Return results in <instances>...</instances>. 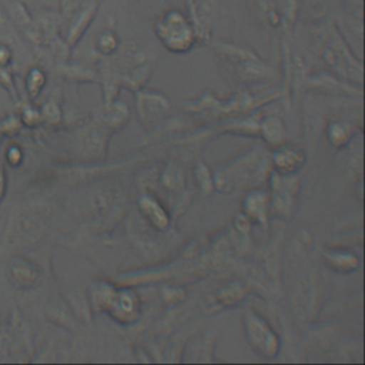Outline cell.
<instances>
[{
    "mask_svg": "<svg viewBox=\"0 0 365 365\" xmlns=\"http://www.w3.org/2000/svg\"><path fill=\"white\" fill-rule=\"evenodd\" d=\"M140 211L144 217L158 230H165L168 225V214L161 207V204L151 195H141L138 200Z\"/></svg>",
    "mask_w": 365,
    "mask_h": 365,
    "instance_id": "cell-7",
    "label": "cell"
},
{
    "mask_svg": "<svg viewBox=\"0 0 365 365\" xmlns=\"http://www.w3.org/2000/svg\"><path fill=\"white\" fill-rule=\"evenodd\" d=\"M182 182H184V175L181 168L175 164H168L163 173V184L168 190L177 191L182 188Z\"/></svg>",
    "mask_w": 365,
    "mask_h": 365,
    "instance_id": "cell-12",
    "label": "cell"
},
{
    "mask_svg": "<svg viewBox=\"0 0 365 365\" xmlns=\"http://www.w3.org/2000/svg\"><path fill=\"white\" fill-rule=\"evenodd\" d=\"M155 33L161 43L175 53L187 51L194 43L192 29L178 10L164 13L155 24Z\"/></svg>",
    "mask_w": 365,
    "mask_h": 365,
    "instance_id": "cell-1",
    "label": "cell"
},
{
    "mask_svg": "<svg viewBox=\"0 0 365 365\" xmlns=\"http://www.w3.org/2000/svg\"><path fill=\"white\" fill-rule=\"evenodd\" d=\"M271 194L268 195L269 207L279 218H291L295 211L297 194H298V178L292 174H279L271 171L269 174Z\"/></svg>",
    "mask_w": 365,
    "mask_h": 365,
    "instance_id": "cell-3",
    "label": "cell"
},
{
    "mask_svg": "<svg viewBox=\"0 0 365 365\" xmlns=\"http://www.w3.org/2000/svg\"><path fill=\"white\" fill-rule=\"evenodd\" d=\"M264 158L258 153L247 154L240 158L225 170H221L215 174V185L222 192H231L232 190L247 184L250 178H254L261 170V163Z\"/></svg>",
    "mask_w": 365,
    "mask_h": 365,
    "instance_id": "cell-4",
    "label": "cell"
},
{
    "mask_svg": "<svg viewBox=\"0 0 365 365\" xmlns=\"http://www.w3.org/2000/svg\"><path fill=\"white\" fill-rule=\"evenodd\" d=\"M244 211L248 218L259 224L267 225V212L269 208L268 195L261 190H254L248 192L244 198Z\"/></svg>",
    "mask_w": 365,
    "mask_h": 365,
    "instance_id": "cell-6",
    "label": "cell"
},
{
    "mask_svg": "<svg viewBox=\"0 0 365 365\" xmlns=\"http://www.w3.org/2000/svg\"><path fill=\"white\" fill-rule=\"evenodd\" d=\"M305 163V154L301 148L294 145H282L272 153L274 171L279 174H294Z\"/></svg>",
    "mask_w": 365,
    "mask_h": 365,
    "instance_id": "cell-5",
    "label": "cell"
},
{
    "mask_svg": "<svg viewBox=\"0 0 365 365\" xmlns=\"http://www.w3.org/2000/svg\"><path fill=\"white\" fill-rule=\"evenodd\" d=\"M324 257L327 259V264L332 267L336 271L348 272L351 269H355L358 265V259L354 254L349 252H342V251H329L324 252Z\"/></svg>",
    "mask_w": 365,
    "mask_h": 365,
    "instance_id": "cell-9",
    "label": "cell"
},
{
    "mask_svg": "<svg viewBox=\"0 0 365 365\" xmlns=\"http://www.w3.org/2000/svg\"><path fill=\"white\" fill-rule=\"evenodd\" d=\"M351 135H352V127L346 123L338 121V123L329 124L328 127V138L335 147L345 145L351 140Z\"/></svg>",
    "mask_w": 365,
    "mask_h": 365,
    "instance_id": "cell-11",
    "label": "cell"
},
{
    "mask_svg": "<svg viewBox=\"0 0 365 365\" xmlns=\"http://www.w3.org/2000/svg\"><path fill=\"white\" fill-rule=\"evenodd\" d=\"M97 46H98V48L103 51V53H111L114 48H115V46H117V38H115V36L113 34V33H110V31H104V33H101V36L98 37V41H97Z\"/></svg>",
    "mask_w": 365,
    "mask_h": 365,
    "instance_id": "cell-13",
    "label": "cell"
},
{
    "mask_svg": "<svg viewBox=\"0 0 365 365\" xmlns=\"http://www.w3.org/2000/svg\"><path fill=\"white\" fill-rule=\"evenodd\" d=\"M242 324L245 338L258 355L271 358L278 354L279 338L259 314L252 309H247L242 315Z\"/></svg>",
    "mask_w": 365,
    "mask_h": 365,
    "instance_id": "cell-2",
    "label": "cell"
},
{
    "mask_svg": "<svg viewBox=\"0 0 365 365\" xmlns=\"http://www.w3.org/2000/svg\"><path fill=\"white\" fill-rule=\"evenodd\" d=\"M261 134L264 137V140L272 145H277L282 141V135H284V127L282 123L278 117H265L261 121Z\"/></svg>",
    "mask_w": 365,
    "mask_h": 365,
    "instance_id": "cell-10",
    "label": "cell"
},
{
    "mask_svg": "<svg viewBox=\"0 0 365 365\" xmlns=\"http://www.w3.org/2000/svg\"><path fill=\"white\" fill-rule=\"evenodd\" d=\"M138 108L141 118L150 123L154 118H158L161 114H164V111L168 108V104L160 96H147L140 101Z\"/></svg>",
    "mask_w": 365,
    "mask_h": 365,
    "instance_id": "cell-8",
    "label": "cell"
}]
</instances>
